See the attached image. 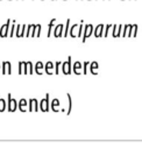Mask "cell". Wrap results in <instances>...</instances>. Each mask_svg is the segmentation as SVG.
I'll list each match as a JSON object with an SVG mask.
<instances>
[{
    "mask_svg": "<svg viewBox=\"0 0 142 149\" xmlns=\"http://www.w3.org/2000/svg\"><path fill=\"white\" fill-rule=\"evenodd\" d=\"M92 33H93V26L91 24V23H87V24H84V28H83V38H81V41H83V43H85L86 42V38H88L91 35H92Z\"/></svg>",
    "mask_w": 142,
    "mask_h": 149,
    "instance_id": "6da1fadb",
    "label": "cell"
},
{
    "mask_svg": "<svg viewBox=\"0 0 142 149\" xmlns=\"http://www.w3.org/2000/svg\"><path fill=\"white\" fill-rule=\"evenodd\" d=\"M38 109H41L42 112H48L49 111V93H47V95L43 99L40 100Z\"/></svg>",
    "mask_w": 142,
    "mask_h": 149,
    "instance_id": "7a4b0ae2",
    "label": "cell"
},
{
    "mask_svg": "<svg viewBox=\"0 0 142 149\" xmlns=\"http://www.w3.org/2000/svg\"><path fill=\"white\" fill-rule=\"evenodd\" d=\"M62 69H63V73L64 74H70L71 73V56L68 57L66 62H62Z\"/></svg>",
    "mask_w": 142,
    "mask_h": 149,
    "instance_id": "3957f363",
    "label": "cell"
},
{
    "mask_svg": "<svg viewBox=\"0 0 142 149\" xmlns=\"http://www.w3.org/2000/svg\"><path fill=\"white\" fill-rule=\"evenodd\" d=\"M6 104L8 105V112H14L17 108V101L14 98H12L10 93H8V101Z\"/></svg>",
    "mask_w": 142,
    "mask_h": 149,
    "instance_id": "277c9868",
    "label": "cell"
},
{
    "mask_svg": "<svg viewBox=\"0 0 142 149\" xmlns=\"http://www.w3.org/2000/svg\"><path fill=\"white\" fill-rule=\"evenodd\" d=\"M28 112H38V101L37 99L33 98L28 101Z\"/></svg>",
    "mask_w": 142,
    "mask_h": 149,
    "instance_id": "5b68a950",
    "label": "cell"
},
{
    "mask_svg": "<svg viewBox=\"0 0 142 149\" xmlns=\"http://www.w3.org/2000/svg\"><path fill=\"white\" fill-rule=\"evenodd\" d=\"M1 72L2 74H12V64L9 62H2V65H1Z\"/></svg>",
    "mask_w": 142,
    "mask_h": 149,
    "instance_id": "8992f818",
    "label": "cell"
},
{
    "mask_svg": "<svg viewBox=\"0 0 142 149\" xmlns=\"http://www.w3.org/2000/svg\"><path fill=\"white\" fill-rule=\"evenodd\" d=\"M9 26H10V19H8L7 22L0 28V37H7V36H8Z\"/></svg>",
    "mask_w": 142,
    "mask_h": 149,
    "instance_id": "52a82bcc",
    "label": "cell"
},
{
    "mask_svg": "<svg viewBox=\"0 0 142 149\" xmlns=\"http://www.w3.org/2000/svg\"><path fill=\"white\" fill-rule=\"evenodd\" d=\"M123 31H121V35L120 37H132V28H133V24H125L123 27Z\"/></svg>",
    "mask_w": 142,
    "mask_h": 149,
    "instance_id": "ba28073f",
    "label": "cell"
},
{
    "mask_svg": "<svg viewBox=\"0 0 142 149\" xmlns=\"http://www.w3.org/2000/svg\"><path fill=\"white\" fill-rule=\"evenodd\" d=\"M31 73H33V63L31 62H23L22 74H31Z\"/></svg>",
    "mask_w": 142,
    "mask_h": 149,
    "instance_id": "9c48e42d",
    "label": "cell"
},
{
    "mask_svg": "<svg viewBox=\"0 0 142 149\" xmlns=\"http://www.w3.org/2000/svg\"><path fill=\"white\" fill-rule=\"evenodd\" d=\"M63 30H64V24L63 23H58L54 28V36L55 37H61L63 35Z\"/></svg>",
    "mask_w": 142,
    "mask_h": 149,
    "instance_id": "30bf717a",
    "label": "cell"
},
{
    "mask_svg": "<svg viewBox=\"0 0 142 149\" xmlns=\"http://www.w3.org/2000/svg\"><path fill=\"white\" fill-rule=\"evenodd\" d=\"M35 26L36 24H29L26 28V36L27 37H35Z\"/></svg>",
    "mask_w": 142,
    "mask_h": 149,
    "instance_id": "8fae6325",
    "label": "cell"
},
{
    "mask_svg": "<svg viewBox=\"0 0 142 149\" xmlns=\"http://www.w3.org/2000/svg\"><path fill=\"white\" fill-rule=\"evenodd\" d=\"M102 31H104V24L102 23H100V24H98L95 28H93V35L95 36V37H101L102 36Z\"/></svg>",
    "mask_w": 142,
    "mask_h": 149,
    "instance_id": "7c38bea8",
    "label": "cell"
},
{
    "mask_svg": "<svg viewBox=\"0 0 142 149\" xmlns=\"http://www.w3.org/2000/svg\"><path fill=\"white\" fill-rule=\"evenodd\" d=\"M54 66H55V65H54V63L49 61V62H47V64L44 65V68H43V69L45 70V73H47V74H52Z\"/></svg>",
    "mask_w": 142,
    "mask_h": 149,
    "instance_id": "4fadbf2b",
    "label": "cell"
},
{
    "mask_svg": "<svg viewBox=\"0 0 142 149\" xmlns=\"http://www.w3.org/2000/svg\"><path fill=\"white\" fill-rule=\"evenodd\" d=\"M72 66V69H73V72L76 73V74H81V72H80V70L83 69V65H81V63L80 62H76L73 65H71Z\"/></svg>",
    "mask_w": 142,
    "mask_h": 149,
    "instance_id": "5bb4252c",
    "label": "cell"
},
{
    "mask_svg": "<svg viewBox=\"0 0 142 149\" xmlns=\"http://www.w3.org/2000/svg\"><path fill=\"white\" fill-rule=\"evenodd\" d=\"M27 105H28V101H27L26 99H23V98L17 102V107H19V109H20L21 112H27V109H26Z\"/></svg>",
    "mask_w": 142,
    "mask_h": 149,
    "instance_id": "9a60e30c",
    "label": "cell"
},
{
    "mask_svg": "<svg viewBox=\"0 0 142 149\" xmlns=\"http://www.w3.org/2000/svg\"><path fill=\"white\" fill-rule=\"evenodd\" d=\"M59 100L57 99V98H55V99H52V101H51V104H50V107H51V109L54 111V112H59V109H58V107H59Z\"/></svg>",
    "mask_w": 142,
    "mask_h": 149,
    "instance_id": "2e32d148",
    "label": "cell"
},
{
    "mask_svg": "<svg viewBox=\"0 0 142 149\" xmlns=\"http://www.w3.org/2000/svg\"><path fill=\"white\" fill-rule=\"evenodd\" d=\"M88 65H90V69H91L92 74H98V69H99L98 62H90Z\"/></svg>",
    "mask_w": 142,
    "mask_h": 149,
    "instance_id": "e0dca14e",
    "label": "cell"
},
{
    "mask_svg": "<svg viewBox=\"0 0 142 149\" xmlns=\"http://www.w3.org/2000/svg\"><path fill=\"white\" fill-rule=\"evenodd\" d=\"M43 68H44L43 63L38 61V62L35 64V71H36V73H37V74H42V70H43Z\"/></svg>",
    "mask_w": 142,
    "mask_h": 149,
    "instance_id": "ac0fdd59",
    "label": "cell"
},
{
    "mask_svg": "<svg viewBox=\"0 0 142 149\" xmlns=\"http://www.w3.org/2000/svg\"><path fill=\"white\" fill-rule=\"evenodd\" d=\"M78 26L79 24H73L71 28H70V30H69V34L71 35V37H76L77 36V30H78Z\"/></svg>",
    "mask_w": 142,
    "mask_h": 149,
    "instance_id": "d6986e66",
    "label": "cell"
},
{
    "mask_svg": "<svg viewBox=\"0 0 142 149\" xmlns=\"http://www.w3.org/2000/svg\"><path fill=\"white\" fill-rule=\"evenodd\" d=\"M66 98H68V102H69V108H68V112H66V114H68V115H70V113H71V109H72V99H71V95H70V93H66Z\"/></svg>",
    "mask_w": 142,
    "mask_h": 149,
    "instance_id": "ffe728a7",
    "label": "cell"
},
{
    "mask_svg": "<svg viewBox=\"0 0 142 149\" xmlns=\"http://www.w3.org/2000/svg\"><path fill=\"white\" fill-rule=\"evenodd\" d=\"M15 27H16V23H15V20H13L12 27L9 26V30H8V36H9V37H13V35H14V30H15Z\"/></svg>",
    "mask_w": 142,
    "mask_h": 149,
    "instance_id": "44dd1931",
    "label": "cell"
},
{
    "mask_svg": "<svg viewBox=\"0 0 142 149\" xmlns=\"http://www.w3.org/2000/svg\"><path fill=\"white\" fill-rule=\"evenodd\" d=\"M55 22H56V19H51V21H50V22H49V24H48V34H47V36H48V37H49V36H50V34H51V29H52V27H54Z\"/></svg>",
    "mask_w": 142,
    "mask_h": 149,
    "instance_id": "7402d4cb",
    "label": "cell"
},
{
    "mask_svg": "<svg viewBox=\"0 0 142 149\" xmlns=\"http://www.w3.org/2000/svg\"><path fill=\"white\" fill-rule=\"evenodd\" d=\"M70 19H68L66 20V23H65V28H64V30H63V35L65 36V37H68V31H69V26H70Z\"/></svg>",
    "mask_w": 142,
    "mask_h": 149,
    "instance_id": "603a6c76",
    "label": "cell"
},
{
    "mask_svg": "<svg viewBox=\"0 0 142 149\" xmlns=\"http://www.w3.org/2000/svg\"><path fill=\"white\" fill-rule=\"evenodd\" d=\"M41 30H42V26H41V24H36V26H35V36H36V37H40Z\"/></svg>",
    "mask_w": 142,
    "mask_h": 149,
    "instance_id": "cb8c5ba5",
    "label": "cell"
},
{
    "mask_svg": "<svg viewBox=\"0 0 142 149\" xmlns=\"http://www.w3.org/2000/svg\"><path fill=\"white\" fill-rule=\"evenodd\" d=\"M5 109H6V101L0 95V112H3Z\"/></svg>",
    "mask_w": 142,
    "mask_h": 149,
    "instance_id": "d4e9b609",
    "label": "cell"
},
{
    "mask_svg": "<svg viewBox=\"0 0 142 149\" xmlns=\"http://www.w3.org/2000/svg\"><path fill=\"white\" fill-rule=\"evenodd\" d=\"M90 64V62L88 61H85L84 63H83V73L81 74H87V65Z\"/></svg>",
    "mask_w": 142,
    "mask_h": 149,
    "instance_id": "484cf974",
    "label": "cell"
},
{
    "mask_svg": "<svg viewBox=\"0 0 142 149\" xmlns=\"http://www.w3.org/2000/svg\"><path fill=\"white\" fill-rule=\"evenodd\" d=\"M121 31H122V26H121V24H119V26H116V31H115V37H120V35H121Z\"/></svg>",
    "mask_w": 142,
    "mask_h": 149,
    "instance_id": "4316f807",
    "label": "cell"
},
{
    "mask_svg": "<svg viewBox=\"0 0 142 149\" xmlns=\"http://www.w3.org/2000/svg\"><path fill=\"white\" fill-rule=\"evenodd\" d=\"M137 34V24H134L132 28V37H136Z\"/></svg>",
    "mask_w": 142,
    "mask_h": 149,
    "instance_id": "83f0119b",
    "label": "cell"
},
{
    "mask_svg": "<svg viewBox=\"0 0 142 149\" xmlns=\"http://www.w3.org/2000/svg\"><path fill=\"white\" fill-rule=\"evenodd\" d=\"M111 27H112V24H107V26H106V28H105V31H102V35H104L105 37L107 36V34H108V31H109Z\"/></svg>",
    "mask_w": 142,
    "mask_h": 149,
    "instance_id": "f1b7e54d",
    "label": "cell"
},
{
    "mask_svg": "<svg viewBox=\"0 0 142 149\" xmlns=\"http://www.w3.org/2000/svg\"><path fill=\"white\" fill-rule=\"evenodd\" d=\"M61 63H62L61 61H57V62L55 63V66H54V68H55V74H58V66L61 65Z\"/></svg>",
    "mask_w": 142,
    "mask_h": 149,
    "instance_id": "f546056e",
    "label": "cell"
},
{
    "mask_svg": "<svg viewBox=\"0 0 142 149\" xmlns=\"http://www.w3.org/2000/svg\"><path fill=\"white\" fill-rule=\"evenodd\" d=\"M15 29H16V37H21V24L16 26Z\"/></svg>",
    "mask_w": 142,
    "mask_h": 149,
    "instance_id": "4dcf8cb0",
    "label": "cell"
},
{
    "mask_svg": "<svg viewBox=\"0 0 142 149\" xmlns=\"http://www.w3.org/2000/svg\"><path fill=\"white\" fill-rule=\"evenodd\" d=\"M22 70H23V62H19V74H22Z\"/></svg>",
    "mask_w": 142,
    "mask_h": 149,
    "instance_id": "1f68e13d",
    "label": "cell"
},
{
    "mask_svg": "<svg viewBox=\"0 0 142 149\" xmlns=\"http://www.w3.org/2000/svg\"><path fill=\"white\" fill-rule=\"evenodd\" d=\"M26 28H27V24H22V27H21V37H23V35L26 33Z\"/></svg>",
    "mask_w": 142,
    "mask_h": 149,
    "instance_id": "d6a6232c",
    "label": "cell"
},
{
    "mask_svg": "<svg viewBox=\"0 0 142 149\" xmlns=\"http://www.w3.org/2000/svg\"><path fill=\"white\" fill-rule=\"evenodd\" d=\"M0 69H1V64H0Z\"/></svg>",
    "mask_w": 142,
    "mask_h": 149,
    "instance_id": "836d02e7",
    "label": "cell"
}]
</instances>
